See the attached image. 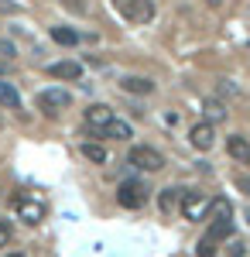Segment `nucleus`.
I'll use <instances>...</instances> for the list:
<instances>
[{"mask_svg": "<svg viewBox=\"0 0 250 257\" xmlns=\"http://www.w3.org/2000/svg\"><path fill=\"white\" fill-rule=\"evenodd\" d=\"M243 189H247V192H250V178H243Z\"/></svg>", "mask_w": 250, "mask_h": 257, "instance_id": "obj_24", "label": "nucleus"}, {"mask_svg": "<svg viewBox=\"0 0 250 257\" xmlns=\"http://www.w3.org/2000/svg\"><path fill=\"white\" fill-rule=\"evenodd\" d=\"M11 257H24V254H11Z\"/></svg>", "mask_w": 250, "mask_h": 257, "instance_id": "obj_25", "label": "nucleus"}, {"mask_svg": "<svg viewBox=\"0 0 250 257\" xmlns=\"http://www.w3.org/2000/svg\"><path fill=\"white\" fill-rule=\"evenodd\" d=\"M103 134H106V138H116V141H127L131 138V123H127V120H110V123H106V127H103Z\"/></svg>", "mask_w": 250, "mask_h": 257, "instance_id": "obj_15", "label": "nucleus"}, {"mask_svg": "<svg viewBox=\"0 0 250 257\" xmlns=\"http://www.w3.org/2000/svg\"><path fill=\"white\" fill-rule=\"evenodd\" d=\"M82 158H89L93 165H106V148L96 144V141H86L82 144Z\"/></svg>", "mask_w": 250, "mask_h": 257, "instance_id": "obj_16", "label": "nucleus"}, {"mask_svg": "<svg viewBox=\"0 0 250 257\" xmlns=\"http://www.w3.org/2000/svg\"><path fill=\"white\" fill-rule=\"evenodd\" d=\"M120 86H123V93H134V96H148V93L154 89V82L144 79V76H127Z\"/></svg>", "mask_w": 250, "mask_h": 257, "instance_id": "obj_12", "label": "nucleus"}, {"mask_svg": "<svg viewBox=\"0 0 250 257\" xmlns=\"http://www.w3.org/2000/svg\"><path fill=\"white\" fill-rule=\"evenodd\" d=\"M69 103H72V96L65 89H45V93H38V110L48 113V117H55L58 110H65Z\"/></svg>", "mask_w": 250, "mask_h": 257, "instance_id": "obj_6", "label": "nucleus"}, {"mask_svg": "<svg viewBox=\"0 0 250 257\" xmlns=\"http://www.w3.org/2000/svg\"><path fill=\"white\" fill-rule=\"evenodd\" d=\"M48 76H52V79H65V82H72V79H79V76H82V65H79V62H72V59L55 62V65H48Z\"/></svg>", "mask_w": 250, "mask_h": 257, "instance_id": "obj_9", "label": "nucleus"}, {"mask_svg": "<svg viewBox=\"0 0 250 257\" xmlns=\"http://www.w3.org/2000/svg\"><path fill=\"white\" fill-rule=\"evenodd\" d=\"M7 243H11V226L0 219V247H7Z\"/></svg>", "mask_w": 250, "mask_h": 257, "instance_id": "obj_21", "label": "nucleus"}, {"mask_svg": "<svg viewBox=\"0 0 250 257\" xmlns=\"http://www.w3.org/2000/svg\"><path fill=\"white\" fill-rule=\"evenodd\" d=\"M14 206H18V216L28 223V226H38L45 213H48V206L41 202V199H31V196H18L14 199Z\"/></svg>", "mask_w": 250, "mask_h": 257, "instance_id": "obj_4", "label": "nucleus"}, {"mask_svg": "<svg viewBox=\"0 0 250 257\" xmlns=\"http://www.w3.org/2000/svg\"><path fill=\"white\" fill-rule=\"evenodd\" d=\"M110 120H113V110H110L106 103H93V106L86 110V123H89L93 131H99V134H103V127H106Z\"/></svg>", "mask_w": 250, "mask_h": 257, "instance_id": "obj_8", "label": "nucleus"}, {"mask_svg": "<svg viewBox=\"0 0 250 257\" xmlns=\"http://www.w3.org/2000/svg\"><path fill=\"white\" fill-rule=\"evenodd\" d=\"M52 41H58V45H76L79 35L72 28H62V24H58V28H52Z\"/></svg>", "mask_w": 250, "mask_h": 257, "instance_id": "obj_18", "label": "nucleus"}, {"mask_svg": "<svg viewBox=\"0 0 250 257\" xmlns=\"http://www.w3.org/2000/svg\"><path fill=\"white\" fill-rule=\"evenodd\" d=\"M226 151L236 161H250V141L243 134H233V138H226Z\"/></svg>", "mask_w": 250, "mask_h": 257, "instance_id": "obj_10", "label": "nucleus"}, {"mask_svg": "<svg viewBox=\"0 0 250 257\" xmlns=\"http://www.w3.org/2000/svg\"><path fill=\"white\" fill-rule=\"evenodd\" d=\"M182 202V189H175V185H168V189H161V199H158V206H161V213L168 216L175 206Z\"/></svg>", "mask_w": 250, "mask_h": 257, "instance_id": "obj_13", "label": "nucleus"}, {"mask_svg": "<svg viewBox=\"0 0 250 257\" xmlns=\"http://www.w3.org/2000/svg\"><path fill=\"white\" fill-rule=\"evenodd\" d=\"M0 106H4V110H18L21 106V96H18V89H14L11 82H0Z\"/></svg>", "mask_w": 250, "mask_h": 257, "instance_id": "obj_14", "label": "nucleus"}, {"mask_svg": "<svg viewBox=\"0 0 250 257\" xmlns=\"http://www.w3.org/2000/svg\"><path fill=\"white\" fill-rule=\"evenodd\" d=\"M230 233H233V219H230V216H209V233H206V237L226 240Z\"/></svg>", "mask_w": 250, "mask_h": 257, "instance_id": "obj_11", "label": "nucleus"}, {"mask_svg": "<svg viewBox=\"0 0 250 257\" xmlns=\"http://www.w3.org/2000/svg\"><path fill=\"white\" fill-rule=\"evenodd\" d=\"M144 199H148V185H144V182H137V178L120 182V189H116V202H120L123 209H141Z\"/></svg>", "mask_w": 250, "mask_h": 257, "instance_id": "obj_2", "label": "nucleus"}, {"mask_svg": "<svg viewBox=\"0 0 250 257\" xmlns=\"http://www.w3.org/2000/svg\"><path fill=\"white\" fill-rule=\"evenodd\" d=\"M189 141H192L195 151H209L212 144H216V127L202 120V123H195L192 131H189Z\"/></svg>", "mask_w": 250, "mask_h": 257, "instance_id": "obj_7", "label": "nucleus"}, {"mask_svg": "<svg viewBox=\"0 0 250 257\" xmlns=\"http://www.w3.org/2000/svg\"><path fill=\"white\" fill-rule=\"evenodd\" d=\"M182 213H185V219H192V223L206 219V213H209V196L206 192H182Z\"/></svg>", "mask_w": 250, "mask_h": 257, "instance_id": "obj_5", "label": "nucleus"}, {"mask_svg": "<svg viewBox=\"0 0 250 257\" xmlns=\"http://www.w3.org/2000/svg\"><path fill=\"white\" fill-rule=\"evenodd\" d=\"M209 216H233L230 199H212V202H209V213H206V219H209Z\"/></svg>", "mask_w": 250, "mask_h": 257, "instance_id": "obj_19", "label": "nucleus"}, {"mask_svg": "<svg viewBox=\"0 0 250 257\" xmlns=\"http://www.w3.org/2000/svg\"><path fill=\"white\" fill-rule=\"evenodd\" d=\"M127 161H131L134 168H144V172H161V168H165V155H161L158 148H148V144H134L131 155H127Z\"/></svg>", "mask_w": 250, "mask_h": 257, "instance_id": "obj_1", "label": "nucleus"}, {"mask_svg": "<svg viewBox=\"0 0 250 257\" xmlns=\"http://www.w3.org/2000/svg\"><path fill=\"white\" fill-rule=\"evenodd\" d=\"M206 4H209V7H219V4H223V0H206Z\"/></svg>", "mask_w": 250, "mask_h": 257, "instance_id": "obj_23", "label": "nucleus"}, {"mask_svg": "<svg viewBox=\"0 0 250 257\" xmlns=\"http://www.w3.org/2000/svg\"><path fill=\"white\" fill-rule=\"evenodd\" d=\"M216 243H219V240L202 237V240H199V247H195V254H199V257H216Z\"/></svg>", "mask_w": 250, "mask_h": 257, "instance_id": "obj_20", "label": "nucleus"}, {"mask_svg": "<svg viewBox=\"0 0 250 257\" xmlns=\"http://www.w3.org/2000/svg\"><path fill=\"white\" fill-rule=\"evenodd\" d=\"M113 7L127 21H134V24H144V21L154 18V4L151 0H113Z\"/></svg>", "mask_w": 250, "mask_h": 257, "instance_id": "obj_3", "label": "nucleus"}, {"mask_svg": "<svg viewBox=\"0 0 250 257\" xmlns=\"http://www.w3.org/2000/svg\"><path fill=\"white\" fill-rule=\"evenodd\" d=\"M219 120H226V106L219 99H206V123H219Z\"/></svg>", "mask_w": 250, "mask_h": 257, "instance_id": "obj_17", "label": "nucleus"}, {"mask_svg": "<svg viewBox=\"0 0 250 257\" xmlns=\"http://www.w3.org/2000/svg\"><path fill=\"white\" fill-rule=\"evenodd\" d=\"M62 4H65L72 14H82V11H86V4H82V0H62Z\"/></svg>", "mask_w": 250, "mask_h": 257, "instance_id": "obj_22", "label": "nucleus"}]
</instances>
